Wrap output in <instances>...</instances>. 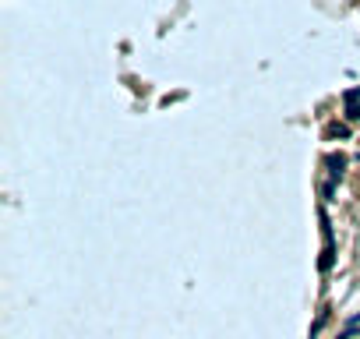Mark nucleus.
I'll return each instance as SVG.
<instances>
[{
  "mask_svg": "<svg viewBox=\"0 0 360 339\" xmlns=\"http://www.w3.org/2000/svg\"><path fill=\"white\" fill-rule=\"evenodd\" d=\"M318 219H321V237H325V251H321L318 269H321V272H332V265H336V237H332V223H329L325 208L318 212Z\"/></svg>",
  "mask_w": 360,
  "mask_h": 339,
  "instance_id": "nucleus-1",
  "label": "nucleus"
},
{
  "mask_svg": "<svg viewBox=\"0 0 360 339\" xmlns=\"http://www.w3.org/2000/svg\"><path fill=\"white\" fill-rule=\"evenodd\" d=\"M343 106H346L343 117H346L350 124H357L360 120V88H346V92H343Z\"/></svg>",
  "mask_w": 360,
  "mask_h": 339,
  "instance_id": "nucleus-2",
  "label": "nucleus"
},
{
  "mask_svg": "<svg viewBox=\"0 0 360 339\" xmlns=\"http://www.w3.org/2000/svg\"><path fill=\"white\" fill-rule=\"evenodd\" d=\"M325 166H329L332 184H336V180H343V173H346V156H343V152H329V156H325Z\"/></svg>",
  "mask_w": 360,
  "mask_h": 339,
  "instance_id": "nucleus-3",
  "label": "nucleus"
},
{
  "mask_svg": "<svg viewBox=\"0 0 360 339\" xmlns=\"http://www.w3.org/2000/svg\"><path fill=\"white\" fill-rule=\"evenodd\" d=\"M329 138H350V128L346 124H329Z\"/></svg>",
  "mask_w": 360,
  "mask_h": 339,
  "instance_id": "nucleus-4",
  "label": "nucleus"
}]
</instances>
